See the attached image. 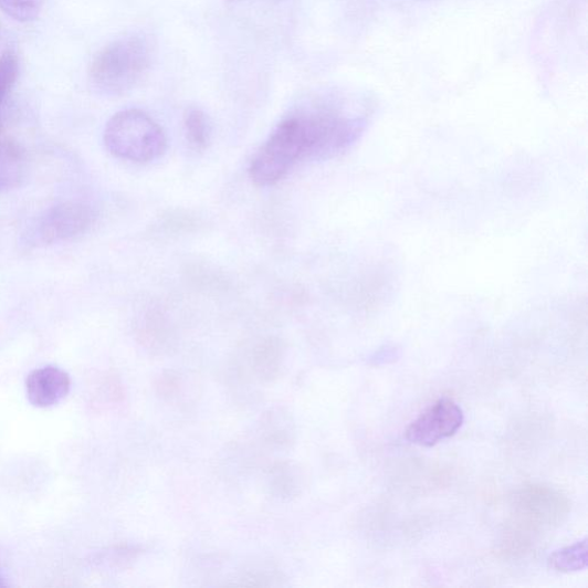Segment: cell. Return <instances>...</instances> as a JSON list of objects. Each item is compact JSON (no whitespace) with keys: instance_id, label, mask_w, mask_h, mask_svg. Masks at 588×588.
<instances>
[{"instance_id":"277c9868","label":"cell","mask_w":588,"mask_h":588,"mask_svg":"<svg viewBox=\"0 0 588 588\" xmlns=\"http://www.w3.org/2000/svg\"><path fill=\"white\" fill-rule=\"evenodd\" d=\"M461 407L451 399L443 398L430 406L406 430L411 444L432 448L441 440L453 437L463 426Z\"/></svg>"},{"instance_id":"8992f818","label":"cell","mask_w":588,"mask_h":588,"mask_svg":"<svg viewBox=\"0 0 588 588\" xmlns=\"http://www.w3.org/2000/svg\"><path fill=\"white\" fill-rule=\"evenodd\" d=\"M29 402L39 408H48L64 400L71 390L67 372L56 367L34 370L25 380Z\"/></svg>"},{"instance_id":"7a4b0ae2","label":"cell","mask_w":588,"mask_h":588,"mask_svg":"<svg viewBox=\"0 0 588 588\" xmlns=\"http://www.w3.org/2000/svg\"><path fill=\"white\" fill-rule=\"evenodd\" d=\"M153 50L141 36L117 40L97 53L90 76L95 90L107 96L128 93L151 65Z\"/></svg>"},{"instance_id":"7c38bea8","label":"cell","mask_w":588,"mask_h":588,"mask_svg":"<svg viewBox=\"0 0 588 588\" xmlns=\"http://www.w3.org/2000/svg\"><path fill=\"white\" fill-rule=\"evenodd\" d=\"M3 586H8V584L6 582V579L0 576V587H3Z\"/></svg>"},{"instance_id":"30bf717a","label":"cell","mask_w":588,"mask_h":588,"mask_svg":"<svg viewBox=\"0 0 588 588\" xmlns=\"http://www.w3.org/2000/svg\"><path fill=\"white\" fill-rule=\"evenodd\" d=\"M44 0H0V10L20 22L36 20L43 9Z\"/></svg>"},{"instance_id":"8fae6325","label":"cell","mask_w":588,"mask_h":588,"mask_svg":"<svg viewBox=\"0 0 588 588\" xmlns=\"http://www.w3.org/2000/svg\"><path fill=\"white\" fill-rule=\"evenodd\" d=\"M19 75V61L17 54L11 51L0 53V105L12 90Z\"/></svg>"},{"instance_id":"52a82bcc","label":"cell","mask_w":588,"mask_h":588,"mask_svg":"<svg viewBox=\"0 0 588 588\" xmlns=\"http://www.w3.org/2000/svg\"><path fill=\"white\" fill-rule=\"evenodd\" d=\"M25 172V159L20 147L0 140V190L19 186Z\"/></svg>"},{"instance_id":"ba28073f","label":"cell","mask_w":588,"mask_h":588,"mask_svg":"<svg viewBox=\"0 0 588 588\" xmlns=\"http://www.w3.org/2000/svg\"><path fill=\"white\" fill-rule=\"evenodd\" d=\"M587 539L585 538L573 546L554 552L549 557V565L557 571H580L587 567Z\"/></svg>"},{"instance_id":"5b68a950","label":"cell","mask_w":588,"mask_h":588,"mask_svg":"<svg viewBox=\"0 0 588 588\" xmlns=\"http://www.w3.org/2000/svg\"><path fill=\"white\" fill-rule=\"evenodd\" d=\"M94 218L91 206L81 202L61 203L54 206L38 220L32 237L41 244L67 241L90 228Z\"/></svg>"},{"instance_id":"9c48e42d","label":"cell","mask_w":588,"mask_h":588,"mask_svg":"<svg viewBox=\"0 0 588 588\" xmlns=\"http://www.w3.org/2000/svg\"><path fill=\"white\" fill-rule=\"evenodd\" d=\"M185 128L189 143L196 150H204L211 139V125L208 116L191 107L185 114Z\"/></svg>"},{"instance_id":"6da1fadb","label":"cell","mask_w":588,"mask_h":588,"mask_svg":"<svg viewBox=\"0 0 588 588\" xmlns=\"http://www.w3.org/2000/svg\"><path fill=\"white\" fill-rule=\"evenodd\" d=\"M363 132L358 115L330 111L292 115L255 154L250 165L251 179L259 187L275 186L302 160H325L346 151Z\"/></svg>"},{"instance_id":"3957f363","label":"cell","mask_w":588,"mask_h":588,"mask_svg":"<svg viewBox=\"0 0 588 588\" xmlns=\"http://www.w3.org/2000/svg\"><path fill=\"white\" fill-rule=\"evenodd\" d=\"M106 149L116 158L144 164L160 158L167 149L162 128L140 109L113 115L104 132Z\"/></svg>"},{"instance_id":"4fadbf2b","label":"cell","mask_w":588,"mask_h":588,"mask_svg":"<svg viewBox=\"0 0 588 588\" xmlns=\"http://www.w3.org/2000/svg\"><path fill=\"white\" fill-rule=\"evenodd\" d=\"M0 128H2V105H0Z\"/></svg>"}]
</instances>
